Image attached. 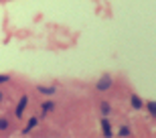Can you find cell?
I'll return each instance as SVG.
<instances>
[{
  "instance_id": "obj_1",
  "label": "cell",
  "mask_w": 156,
  "mask_h": 138,
  "mask_svg": "<svg viewBox=\"0 0 156 138\" xmlns=\"http://www.w3.org/2000/svg\"><path fill=\"white\" fill-rule=\"evenodd\" d=\"M112 85V79H110V75H104L101 79L98 81V89H108V87Z\"/></svg>"
},
{
  "instance_id": "obj_2",
  "label": "cell",
  "mask_w": 156,
  "mask_h": 138,
  "mask_svg": "<svg viewBox=\"0 0 156 138\" xmlns=\"http://www.w3.org/2000/svg\"><path fill=\"white\" fill-rule=\"evenodd\" d=\"M101 126H104V134H105V136H110V134H112V126H110V122H108V120H101Z\"/></svg>"
},
{
  "instance_id": "obj_3",
  "label": "cell",
  "mask_w": 156,
  "mask_h": 138,
  "mask_svg": "<svg viewBox=\"0 0 156 138\" xmlns=\"http://www.w3.org/2000/svg\"><path fill=\"white\" fill-rule=\"evenodd\" d=\"M24 106H27V98H23V100H20V103H18V108H16V116H20V114H23Z\"/></svg>"
},
{
  "instance_id": "obj_4",
  "label": "cell",
  "mask_w": 156,
  "mask_h": 138,
  "mask_svg": "<svg viewBox=\"0 0 156 138\" xmlns=\"http://www.w3.org/2000/svg\"><path fill=\"white\" fill-rule=\"evenodd\" d=\"M8 128V122H6V118H0V130H6Z\"/></svg>"
},
{
  "instance_id": "obj_5",
  "label": "cell",
  "mask_w": 156,
  "mask_h": 138,
  "mask_svg": "<svg viewBox=\"0 0 156 138\" xmlns=\"http://www.w3.org/2000/svg\"><path fill=\"white\" fill-rule=\"evenodd\" d=\"M132 103H134V108H142V103H140V100L136 98V96L132 98Z\"/></svg>"
},
{
  "instance_id": "obj_6",
  "label": "cell",
  "mask_w": 156,
  "mask_h": 138,
  "mask_svg": "<svg viewBox=\"0 0 156 138\" xmlns=\"http://www.w3.org/2000/svg\"><path fill=\"white\" fill-rule=\"evenodd\" d=\"M41 92H43V93H53V92H55V87H41Z\"/></svg>"
},
{
  "instance_id": "obj_7",
  "label": "cell",
  "mask_w": 156,
  "mask_h": 138,
  "mask_svg": "<svg viewBox=\"0 0 156 138\" xmlns=\"http://www.w3.org/2000/svg\"><path fill=\"white\" fill-rule=\"evenodd\" d=\"M148 110H150L152 114H154V112H156V106H154V102H148Z\"/></svg>"
},
{
  "instance_id": "obj_8",
  "label": "cell",
  "mask_w": 156,
  "mask_h": 138,
  "mask_svg": "<svg viewBox=\"0 0 156 138\" xmlns=\"http://www.w3.org/2000/svg\"><path fill=\"white\" fill-rule=\"evenodd\" d=\"M101 112H104V114H110V106L104 103V106H101Z\"/></svg>"
},
{
  "instance_id": "obj_9",
  "label": "cell",
  "mask_w": 156,
  "mask_h": 138,
  "mask_svg": "<svg viewBox=\"0 0 156 138\" xmlns=\"http://www.w3.org/2000/svg\"><path fill=\"white\" fill-rule=\"evenodd\" d=\"M51 108H53V103H51V102H47L45 106H43V110H45V112H49V110H51Z\"/></svg>"
},
{
  "instance_id": "obj_10",
  "label": "cell",
  "mask_w": 156,
  "mask_h": 138,
  "mask_svg": "<svg viewBox=\"0 0 156 138\" xmlns=\"http://www.w3.org/2000/svg\"><path fill=\"white\" fill-rule=\"evenodd\" d=\"M120 134H122V136H128V134H130V130H128V128H122Z\"/></svg>"
},
{
  "instance_id": "obj_11",
  "label": "cell",
  "mask_w": 156,
  "mask_h": 138,
  "mask_svg": "<svg viewBox=\"0 0 156 138\" xmlns=\"http://www.w3.org/2000/svg\"><path fill=\"white\" fill-rule=\"evenodd\" d=\"M8 81V75H0V83H6Z\"/></svg>"
},
{
  "instance_id": "obj_12",
  "label": "cell",
  "mask_w": 156,
  "mask_h": 138,
  "mask_svg": "<svg viewBox=\"0 0 156 138\" xmlns=\"http://www.w3.org/2000/svg\"><path fill=\"white\" fill-rule=\"evenodd\" d=\"M0 100H2V93H0Z\"/></svg>"
}]
</instances>
